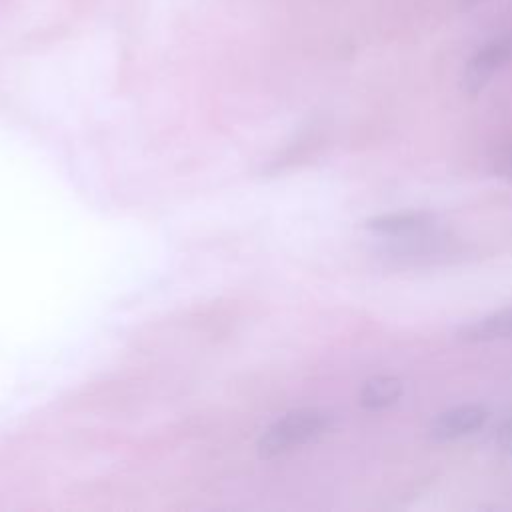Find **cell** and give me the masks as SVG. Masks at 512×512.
<instances>
[{
	"mask_svg": "<svg viewBox=\"0 0 512 512\" xmlns=\"http://www.w3.org/2000/svg\"><path fill=\"white\" fill-rule=\"evenodd\" d=\"M502 172L508 176V178H512V152L508 154V158L504 160V164H502Z\"/></svg>",
	"mask_w": 512,
	"mask_h": 512,
	"instance_id": "7",
	"label": "cell"
},
{
	"mask_svg": "<svg viewBox=\"0 0 512 512\" xmlns=\"http://www.w3.org/2000/svg\"><path fill=\"white\" fill-rule=\"evenodd\" d=\"M334 418L322 408L292 410L274 420L258 440V452L262 458L282 456L290 450L306 446L326 434Z\"/></svg>",
	"mask_w": 512,
	"mask_h": 512,
	"instance_id": "1",
	"label": "cell"
},
{
	"mask_svg": "<svg viewBox=\"0 0 512 512\" xmlns=\"http://www.w3.org/2000/svg\"><path fill=\"white\" fill-rule=\"evenodd\" d=\"M488 416H490L488 410L480 404L456 406V408L440 412L432 420L428 434L436 442H450V440L468 436L474 430L482 428L488 422Z\"/></svg>",
	"mask_w": 512,
	"mask_h": 512,
	"instance_id": "2",
	"label": "cell"
},
{
	"mask_svg": "<svg viewBox=\"0 0 512 512\" xmlns=\"http://www.w3.org/2000/svg\"><path fill=\"white\" fill-rule=\"evenodd\" d=\"M456 336L464 342H490L512 336V306L480 316L458 328Z\"/></svg>",
	"mask_w": 512,
	"mask_h": 512,
	"instance_id": "3",
	"label": "cell"
},
{
	"mask_svg": "<svg viewBox=\"0 0 512 512\" xmlns=\"http://www.w3.org/2000/svg\"><path fill=\"white\" fill-rule=\"evenodd\" d=\"M498 442H500L506 450H512V420H510V422L500 430Z\"/></svg>",
	"mask_w": 512,
	"mask_h": 512,
	"instance_id": "6",
	"label": "cell"
},
{
	"mask_svg": "<svg viewBox=\"0 0 512 512\" xmlns=\"http://www.w3.org/2000/svg\"><path fill=\"white\" fill-rule=\"evenodd\" d=\"M404 384L394 376H374L364 382L360 390V404L368 410H380L400 400Z\"/></svg>",
	"mask_w": 512,
	"mask_h": 512,
	"instance_id": "5",
	"label": "cell"
},
{
	"mask_svg": "<svg viewBox=\"0 0 512 512\" xmlns=\"http://www.w3.org/2000/svg\"><path fill=\"white\" fill-rule=\"evenodd\" d=\"M434 214L414 210V212H392L380 214L366 220V228L380 236H408L414 232H422L434 224Z\"/></svg>",
	"mask_w": 512,
	"mask_h": 512,
	"instance_id": "4",
	"label": "cell"
}]
</instances>
